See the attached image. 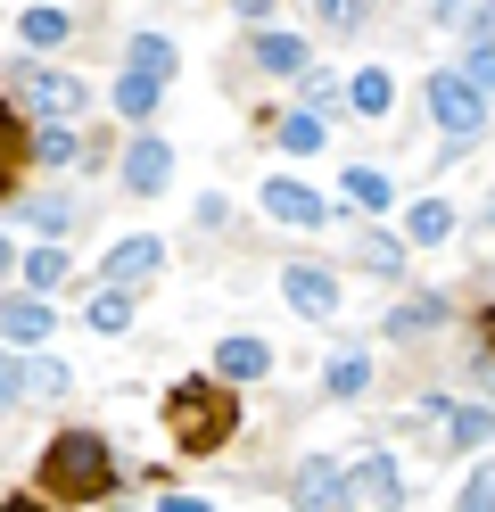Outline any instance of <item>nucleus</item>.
<instances>
[{
  "label": "nucleus",
  "mask_w": 495,
  "mask_h": 512,
  "mask_svg": "<svg viewBox=\"0 0 495 512\" xmlns=\"http://www.w3.org/2000/svg\"><path fill=\"white\" fill-rule=\"evenodd\" d=\"M248 58H256V67L264 75H306V42H297V34H281V25H256V34H248Z\"/></svg>",
  "instance_id": "nucleus-13"
},
{
  "label": "nucleus",
  "mask_w": 495,
  "mask_h": 512,
  "mask_svg": "<svg viewBox=\"0 0 495 512\" xmlns=\"http://www.w3.org/2000/svg\"><path fill=\"white\" fill-rule=\"evenodd\" d=\"M479 347L495 356V306H479Z\"/></svg>",
  "instance_id": "nucleus-37"
},
{
  "label": "nucleus",
  "mask_w": 495,
  "mask_h": 512,
  "mask_svg": "<svg viewBox=\"0 0 495 512\" xmlns=\"http://www.w3.org/2000/svg\"><path fill=\"white\" fill-rule=\"evenodd\" d=\"M487 232H495V199H487Z\"/></svg>",
  "instance_id": "nucleus-40"
},
{
  "label": "nucleus",
  "mask_w": 495,
  "mask_h": 512,
  "mask_svg": "<svg viewBox=\"0 0 495 512\" xmlns=\"http://www.w3.org/2000/svg\"><path fill=\"white\" fill-rule=\"evenodd\" d=\"M165 182H174V149H165L157 133H141L124 149V190H132V199H157Z\"/></svg>",
  "instance_id": "nucleus-10"
},
{
  "label": "nucleus",
  "mask_w": 495,
  "mask_h": 512,
  "mask_svg": "<svg viewBox=\"0 0 495 512\" xmlns=\"http://www.w3.org/2000/svg\"><path fill=\"white\" fill-rule=\"evenodd\" d=\"M355 504H372V512H396V504H405V471H396L388 446L355 455Z\"/></svg>",
  "instance_id": "nucleus-9"
},
{
  "label": "nucleus",
  "mask_w": 495,
  "mask_h": 512,
  "mask_svg": "<svg viewBox=\"0 0 495 512\" xmlns=\"http://www.w3.org/2000/svg\"><path fill=\"white\" fill-rule=\"evenodd\" d=\"M9 100L33 108L42 124H66V116L91 108V83H83V75H58V67H17V75H9Z\"/></svg>",
  "instance_id": "nucleus-4"
},
{
  "label": "nucleus",
  "mask_w": 495,
  "mask_h": 512,
  "mask_svg": "<svg viewBox=\"0 0 495 512\" xmlns=\"http://www.w3.org/2000/svg\"><path fill=\"white\" fill-rule=\"evenodd\" d=\"M322 389L339 397V405H355L363 389H372V356H363V347H339V356L322 364Z\"/></svg>",
  "instance_id": "nucleus-17"
},
{
  "label": "nucleus",
  "mask_w": 495,
  "mask_h": 512,
  "mask_svg": "<svg viewBox=\"0 0 495 512\" xmlns=\"http://www.w3.org/2000/svg\"><path fill=\"white\" fill-rule=\"evenodd\" d=\"M429 124H438L454 149L479 141V133H487V91L462 75V67H438V75H429Z\"/></svg>",
  "instance_id": "nucleus-3"
},
{
  "label": "nucleus",
  "mask_w": 495,
  "mask_h": 512,
  "mask_svg": "<svg viewBox=\"0 0 495 512\" xmlns=\"http://www.w3.org/2000/svg\"><path fill=\"white\" fill-rule=\"evenodd\" d=\"M421 9H429V17H462V9H471V0H421Z\"/></svg>",
  "instance_id": "nucleus-38"
},
{
  "label": "nucleus",
  "mask_w": 495,
  "mask_h": 512,
  "mask_svg": "<svg viewBox=\"0 0 495 512\" xmlns=\"http://www.w3.org/2000/svg\"><path fill=\"white\" fill-rule=\"evenodd\" d=\"M83 323H91L99 339L132 331V290H124V281H91V306H83Z\"/></svg>",
  "instance_id": "nucleus-16"
},
{
  "label": "nucleus",
  "mask_w": 495,
  "mask_h": 512,
  "mask_svg": "<svg viewBox=\"0 0 495 512\" xmlns=\"http://www.w3.org/2000/svg\"><path fill=\"white\" fill-rule=\"evenodd\" d=\"M289 504H297V512H347V504H355V463L306 455L297 479H289Z\"/></svg>",
  "instance_id": "nucleus-5"
},
{
  "label": "nucleus",
  "mask_w": 495,
  "mask_h": 512,
  "mask_svg": "<svg viewBox=\"0 0 495 512\" xmlns=\"http://www.w3.org/2000/svg\"><path fill=\"white\" fill-rule=\"evenodd\" d=\"M454 512H495V463H479L471 479H462V504Z\"/></svg>",
  "instance_id": "nucleus-32"
},
{
  "label": "nucleus",
  "mask_w": 495,
  "mask_h": 512,
  "mask_svg": "<svg viewBox=\"0 0 495 512\" xmlns=\"http://www.w3.org/2000/svg\"><path fill=\"white\" fill-rule=\"evenodd\" d=\"M50 339V306H42V290H17L9 298V347H42Z\"/></svg>",
  "instance_id": "nucleus-22"
},
{
  "label": "nucleus",
  "mask_w": 495,
  "mask_h": 512,
  "mask_svg": "<svg viewBox=\"0 0 495 512\" xmlns=\"http://www.w3.org/2000/svg\"><path fill=\"white\" fill-rule=\"evenodd\" d=\"M487 438H495V413H487V405H454V422H446V446H454V455H479Z\"/></svg>",
  "instance_id": "nucleus-25"
},
{
  "label": "nucleus",
  "mask_w": 495,
  "mask_h": 512,
  "mask_svg": "<svg viewBox=\"0 0 495 512\" xmlns=\"http://www.w3.org/2000/svg\"><path fill=\"white\" fill-rule=\"evenodd\" d=\"M66 389H75V372H66L58 356H25V347L9 356V380H0V397H9V405H25V397H66Z\"/></svg>",
  "instance_id": "nucleus-6"
},
{
  "label": "nucleus",
  "mask_w": 495,
  "mask_h": 512,
  "mask_svg": "<svg viewBox=\"0 0 495 512\" xmlns=\"http://www.w3.org/2000/svg\"><path fill=\"white\" fill-rule=\"evenodd\" d=\"M25 166H42V157H33V133H25V108L9 100V108H0V182H9V199H17V182H25Z\"/></svg>",
  "instance_id": "nucleus-14"
},
{
  "label": "nucleus",
  "mask_w": 495,
  "mask_h": 512,
  "mask_svg": "<svg viewBox=\"0 0 495 512\" xmlns=\"http://www.w3.org/2000/svg\"><path fill=\"white\" fill-rule=\"evenodd\" d=\"M66 34H75L66 9H25V17H17V42H33V50H58Z\"/></svg>",
  "instance_id": "nucleus-29"
},
{
  "label": "nucleus",
  "mask_w": 495,
  "mask_h": 512,
  "mask_svg": "<svg viewBox=\"0 0 495 512\" xmlns=\"http://www.w3.org/2000/svg\"><path fill=\"white\" fill-rule=\"evenodd\" d=\"M9 215L25 223V232H42V240H66V232L83 223V207L66 199V190H42V199H25V190H17V199H9Z\"/></svg>",
  "instance_id": "nucleus-11"
},
{
  "label": "nucleus",
  "mask_w": 495,
  "mask_h": 512,
  "mask_svg": "<svg viewBox=\"0 0 495 512\" xmlns=\"http://www.w3.org/2000/svg\"><path fill=\"white\" fill-rule=\"evenodd\" d=\"M462 75H471L479 91H495V42H471V58H462Z\"/></svg>",
  "instance_id": "nucleus-33"
},
{
  "label": "nucleus",
  "mask_w": 495,
  "mask_h": 512,
  "mask_svg": "<svg viewBox=\"0 0 495 512\" xmlns=\"http://www.w3.org/2000/svg\"><path fill=\"white\" fill-rule=\"evenodd\" d=\"M273 141H281L289 157H306V149H322V108H289V116L273 124Z\"/></svg>",
  "instance_id": "nucleus-28"
},
{
  "label": "nucleus",
  "mask_w": 495,
  "mask_h": 512,
  "mask_svg": "<svg viewBox=\"0 0 495 512\" xmlns=\"http://www.w3.org/2000/svg\"><path fill=\"white\" fill-rule=\"evenodd\" d=\"M157 91H165V75H141V67H124L108 100H116V116H132V124H149V116H157Z\"/></svg>",
  "instance_id": "nucleus-19"
},
{
  "label": "nucleus",
  "mask_w": 495,
  "mask_h": 512,
  "mask_svg": "<svg viewBox=\"0 0 495 512\" xmlns=\"http://www.w3.org/2000/svg\"><path fill=\"white\" fill-rule=\"evenodd\" d=\"M388 100H396L388 67H355L347 75V116H388Z\"/></svg>",
  "instance_id": "nucleus-20"
},
{
  "label": "nucleus",
  "mask_w": 495,
  "mask_h": 512,
  "mask_svg": "<svg viewBox=\"0 0 495 512\" xmlns=\"http://www.w3.org/2000/svg\"><path fill=\"white\" fill-rule=\"evenodd\" d=\"M363 273H380V281H396V273H405V232H363Z\"/></svg>",
  "instance_id": "nucleus-27"
},
{
  "label": "nucleus",
  "mask_w": 495,
  "mask_h": 512,
  "mask_svg": "<svg viewBox=\"0 0 495 512\" xmlns=\"http://www.w3.org/2000/svg\"><path fill=\"white\" fill-rule=\"evenodd\" d=\"M462 25H471V42H495V0H471V9H462Z\"/></svg>",
  "instance_id": "nucleus-34"
},
{
  "label": "nucleus",
  "mask_w": 495,
  "mask_h": 512,
  "mask_svg": "<svg viewBox=\"0 0 495 512\" xmlns=\"http://www.w3.org/2000/svg\"><path fill=\"white\" fill-rule=\"evenodd\" d=\"M264 215H273V223H306V232H314V223H330V207L314 199L306 182H289V174L264 182Z\"/></svg>",
  "instance_id": "nucleus-12"
},
{
  "label": "nucleus",
  "mask_w": 495,
  "mask_h": 512,
  "mask_svg": "<svg viewBox=\"0 0 495 512\" xmlns=\"http://www.w3.org/2000/svg\"><path fill=\"white\" fill-rule=\"evenodd\" d=\"M17 281H25V290H58V281H66V248L58 240H42V248H33V256H17Z\"/></svg>",
  "instance_id": "nucleus-24"
},
{
  "label": "nucleus",
  "mask_w": 495,
  "mask_h": 512,
  "mask_svg": "<svg viewBox=\"0 0 495 512\" xmlns=\"http://www.w3.org/2000/svg\"><path fill=\"white\" fill-rule=\"evenodd\" d=\"M215 372H223V380H264V372H273V339H256V331L223 339V347H215Z\"/></svg>",
  "instance_id": "nucleus-15"
},
{
  "label": "nucleus",
  "mask_w": 495,
  "mask_h": 512,
  "mask_svg": "<svg viewBox=\"0 0 495 512\" xmlns=\"http://www.w3.org/2000/svg\"><path fill=\"white\" fill-rule=\"evenodd\" d=\"M405 240H413V248L454 240V207H446V199H413V207H405Z\"/></svg>",
  "instance_id": "nucleus-21"
},
{
  "label": "nucleus",
  "mask_w": 495,
  "mask_h": 512,
  "mask_svg": "<svg viewBox=\"0 0 495 512\" xmlns=\"http://www.w3.org/2000/svg\"><path fill=\"white\" fill-rule=\"evenodd\" d=\"M240 9H248V17H264V9H273V0H240Z\"/></svg>",
  "instance_id": "nucleus-39"
},
{
  "label": "nucleus",
  "mask_w": 495,
  "mask_h": 512,
  "mask_svg": "<svg viewBox=\"0 0 495 512\" xmlns=\"http://www.w3.org/2000/svg\"><path fill=\"white\" fill-rule=\"evenodd\" d=\"M306 9L330 25V34H363V17H372V0H306Z\"/></svg>",
  "instance_id": "nucleus-31"
},
{
  "label": "nucleus",
  "mask_w": 495,
  "mask_h": 512,
  "mask_svg": "<svg viewBox=\"0 0 495 512\" xmlns=\"http://www.w3.org/2000/svg\"><path fill=\"white\" fill-rule=\"evenodd\" d=\"M33 488H42L50 504H108L116 496V446L99 438V430H58L50 446H42V463H33Z\"/></svg>",
  "instance_id": "nucleus-2"
},
{
  "label": "nucleus",
  "mask_w": 495,
  "mask_h": 512,
  "mask_svg": "<svg viewBox=\"0 0 495 512\" xmlns=\"http://www.w3.org/2000/svg\"><path fill=\"white\" fill-rule=\"evenodd\" d=\"M124 67H141V75H165V83H174V67H182V50L165 42V34H132V42H124Z\"/></svg>",
  "instance_id": "nucleus-23"
},
{
  "label": "nucleus",
  "mask_w": 495,
  "mask_h": 512,
  "mask_svg": "<svg viewBox=\"0 0 495 512\" xmlns=\"http://www.w3.org/2000/svg\"><path fill=\"white\" fill-rule=\"evenodd\" d=\"M281 298L306 314V323H330V314H339V273H330V265H289L281 273Z\"/></svg>",
  "instance_id": "nucleus-7"
},
{
  "label": "nucleus",
  "mask_w": 495,
  "mask_h": 512,
  "mask_svg": "<svg viewBox=\"0 0 495 512\" xmlns=\"http://www.w3.org/2000/svg\"><path fill=\"white\" fill-rule=\"evenodd\" d=\"M0 512H50V496H42V488H17V496L0 504Z\"/></svg>",
  "instance_id": "nucleus-35"
},
{
  "label": "nucleus",
  "mask_w": 495,
  "mask_h": 512,
  "mask_svg": "<svg viewBox=\"0 0 495 512\" xmlns=\"http://www.w3.org/2000/svg\"><path fill=\"white\" fill-rule=\"evenodd\" d=\"M157 512H207V496H157Z\"/></svg>",
  "instance_id": "nucleus-36"
},
{
  "label": "nucleus",
  "mask_w": 495,
  "mask_h": 512,
  "mask_svg": "<svg viewBox=\"0 0 495 512\" xmlns=\"http://www.w3.org/2000/svg\"><path fill=\"white\" fill-rule=\"evenodd\" d=\"M339 190H347V207H355V215H380V207L396 199L380 166H347V182H339Z\"/></svg>",
  "instance_id": "nucleus-26"
},
{
  "label": "nucleus",
  "mask_w": 495,
  "mask_h": 512,
  "mask_svg": "<svg viewBox=\"0 0 495 512\" xmlns=\"http://www.w3.org/2000/svg\"><path fill=\"white\" fill-rule=\"evenodd\" d=\"M149 273H165V240L157 232H124L108 256H99V281H124V290H132V281H149Z\"/></svg>",
  "instance_id": "nucleus-8"
},
{
  "label": "nucleus",
  "mask_w": 495,
  "mask_h": 512,
  "mask_svg": "<svg viewBox=\"0 0 495 512\" xmlns=\"http://www.w3.org/2000/svg\"><path fill=\"white\" fill-rule=\"evenodd\" d=\"M33 157H42V166H75V157H91V149L66 133V124H42V133H33Z\"/></svg>",
  "instance_id": "nucleus-30"
},
{
  "label": "nucleus",
  "mask_w": 495,
  "mask_h": 512,
  "mask_svg": "<svg viewBox=\"0 0 495 512\" xmlns=\"http://www.w3.org/2000/svg\"><path fill=\"white\" fill-rule=\"evenodd\" d=\"M446 323V298L438 290H413L405 306H388V339H421V331H438Z\"/></svg>",
  "instance_id": "nucleus-18"
},
{
  "label": "nucleus",
  "mask_w": 495,
  "mask_h": 512,
  "mask_svg": "<svg viewBox=\"0 0 495 512\" xmlns=\"http://www.w3.org/2000/svg\"><path fill=\"white\" fill-rule=\"evenodd\" d=\"M165 438H174V455H223L240 438V380H223V372L174 380L165 389Z\"/></svg>",
  "instance_id": "nucleus-1"
}]
</instances>
